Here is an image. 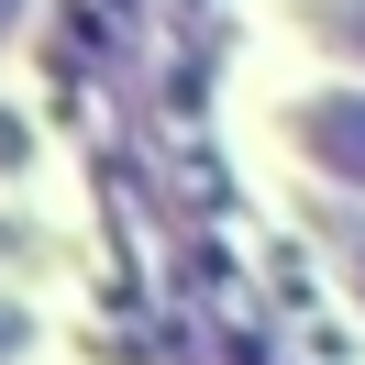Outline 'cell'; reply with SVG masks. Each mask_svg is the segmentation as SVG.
Wrapping results in <instances>:
<instances>
[{
	"mask_svg": "<svg viewBox=\"0 0 365 365\" xmlns=\"http://www.w3.org/2000/svg\"><path fill=\"white\" fill-rule=\"evenodd\" d=\"M310 155L365 188V100H321V111H310Z\"/></svg>",
	"mask_w": 365,
	"mask_h": 365,
	"instance_id": "1",
	"label": "cell"
},
{
	"mask_svg": "<svg viewBox=\"0 0 365 365\" xmlns=\"http://www.w3.org/2000/svg\"><path fill=\"white\" fill-rule=\"evenodd\" d=\"M332 34H343V45L365 56V0H354V11H332Z\"/></svg>",
	"mask_w": 365,
	"mask_h": 365,
	"instance_id": "2",
	"label": "cell"
},
{
	"mask_svg": "<svg viewBox=\"0 0 365 365\" xmlns=\"http://www.w3.org/2000/svg\"><path fill=\"white\" fill-rule=\"evenodd\" d=\"M0 354H23V310H0Z\"/></svg>",
	"mask_w": 365,
	"mask_h": 365,
	"instance_id": "3",
	"label": "cell"
},
{
	"mask_svg": "<svg viewBox=\"0 0 365 365\" xmlns=\"http://www.w3.org/2000/svg\"><path fill=\"white\" fill-rule=\"evenodd\" d=\"M11 23H23V0H0V34H11Z\"/></svg>",
	"mask_w": 365,
	"mask_h": 365,
	"instance_id": "4",
	"label": "cell"
},
{
	"mask_svg": "<svg viewBox=\"0 0 365 365\" xmlns=\"http://www.w3.org/2000/svg\"><path fill=\"white\" fill-rule=\"evenodd\" d=\"M354 266H365V232H354Z\"/></svg>",
	"mask_w": 365,
	"mask_h": 365,
	"instance_id": "5",
	"label": "cell"
}]
</instances>
